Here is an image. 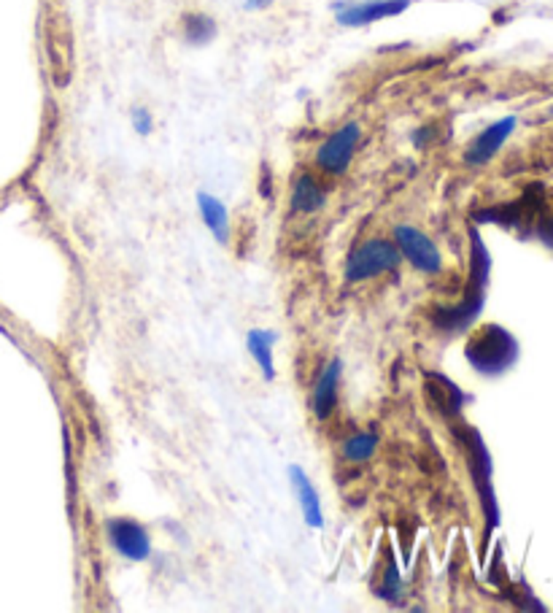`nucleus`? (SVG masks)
<instances>
[{
    "instance_id": "obj_1",
    "label": "nucleus",
    "mask_w": 553,
    "mask_h": 613,
    "mask_svg": "<svg viewBox=\"0 0 553 613\" xmlns=\"http://www.w3.org/2000/svg\"><path fill=\"white\" fill-rule=\"evenodd\" d=\"M465 354L475 371H480L486 376H496L516 363L518 343L508 330L496 327V325H486L467 341Z\"/></svg>"
},
{
    "instance_id": "obj_2",
    "label": "nucleus",
    "mask_w": 553,
    "mask_h": 613,
    "mask_svg": "<svg viewBox=\"0 0 553 613\" xmlns=\"http://www.w3.org/2000/svg\"><path fill=\"white\" fill-rule=\"evenodd\" d=\"M400 263H403V254L392 238H370L349 251L343 276L349 284H359V281L395 273Z\"/></svg>"
},
{
    "instance_id": "obj_3",
    "label": "nucleus",
    "mask_w": 553,
    "mask_h": 613,
    "mask_svg": "<svg viewBox=\"0 0 553 613\" xmlns=\"http://www.w3.org/2000/svg\"><path fill=\"white\" fill-rule=\"evenodd\" d=\"M359 143H362V125L346 122L319 143L313 163L324 176H343L357 157Z\"/></svg>"
},
{
    "instance_id": "obj_4",
    "label": "nucleus",
    "mask_w": 553,
    "mask_h": 613,
    "mask_svg": "<svg viewBox=\"0 0 553 613\" xmlns=\"http://www.w3.org/2000/svg\"><path fill=\"white\" fill-rule=\"evenodd\" d=\"M413 0H335L332 14L341 27H367L380 19H392L405 14Z\"/></svg>"
},
{
    "instance_id": "obj_5",
    "label": "nucleus",
    "mask_w": 553,
    "mask_h": 613,
    "mask_svg": "<svg viewBox=\"0 0 553 613\" xmlns=\"http://www.w3.org/2000/svg\"><path fill=\"white\" fill-rule=\"evenodd\" d=\"M392 241L397 243L403 260H408L419 273L424 276H437L442 273V254L437 243L419 227L413 225H397L392 233Z\"/></svg>"
},
{
    "instance_id": "obj_6",
    "label": "nucleus",
    "mask_w": 553,
    "mask_h": 613,
    "mask_svg": "<svg viewBox=\"0 0 553 613\" xmlns=\"http://www.w3.org/2000/svg\"><path fill=\"white\" fill-rule=\"evenodd\" d=\"M105 535L114 551L130 562H146L151 556V535L138 519L111 517L105 519Z\"/></svg>"
},
{
    "instance_id": "obj_7",
    "label": "nucleus",
    "mask_w": 553,
    "mask_h": 613,
    "mask_svg": "<svg viewBox=\"0 0 553 613\" xmlns=\"http://www.w3.org/2000/svg\"><path fill=\"white\" fill-rule=\"evenodd\" d=\"M518 127V117H503L496 119L491 125H486L467 146H465V163L470 168H483L488 165L496 155H500V149L508 143V138L516 133Z\"/></svg>"
},
{
    "instance_id": "obj_8",
    "label": "nucleus",
    "mask_w": 553,
    "mask_h": 613,
    "mask_svg": "<svg viewBox=\"0 0 553 613\" xmlns=\"http://www.w3.org/2000/svg\"><path fill=\"white\" fill-rule=\"evenodd\" d=\"M287 476H289L292 494H295V500L300 505L303 522L308 525V530L321 533L326 527V519H324V505H321V494H319L316 484L311 481V476L300 465H289Z\"/></svg>"
},
{
    "instance_id": "obj_9",
    "label": "nucleus",
    "mask_w": 553,
    "mask_h": 613,
    "mask_svg": "<svg viewBox=\"0 0 553 613\" xmlns=\"http://www.w3.org/2000/svg\"><path fill=\"white\" fill-rule=\"evenodd\" d=\"M341 376H343V363L341 360H329L324 371L319 373L311 395V411L319 422L329 419L332 411L338 408V389H341Z\"/></svg>"
},
{
    "instance_id": "obj_10",
    "label": "nucleus",
    "mask_w": 553,
    "mask_h": 613,
    "mask_svg": "<svg viewBox=\"0 0 553 613\" xmlns=\"http://www.w3.org/2000/svg\"><path fill=\"white\" fill-rule=\"evenodd\" d=\"M324 203H326V187L311 171L303 168L292 179V192H289L292 211L303 214V217H311V214H319L324 209Z\"/></svg>"
},
{
    "instance_id": "obj_11",
    "label": "nucleus",
    "mask_w": 553,
    "mask_h": 613,
    "mask_svg": "<svg viewBox=\"0 0 553 613\" xmlns=\"http://www.w3.org/2000/svg\"><path fill=\"white\" fill-rule=\"evenodd\" d=\"M197 214L205 225V230L219 241V243H227L230 241V211L225 206V200H219L216 195L200 189L197 192Z\"/></svg>"
},
{
    "instance_id": "obj_12",
    "label": "nucleus",
    "mask_w": 553,
    "mask_h": 613,
    "mask_svg": "<svg viewBox=\"0 0 553 613\" xmlns=\"http://www.w3.org/2000/svg\"><path fill=\"white\" fill-rule=\"evenodd\" d=\"M246 349L251 354V360L257 363L259 373L265 381H275V360H273V351H275V333L267 327H254L246 333Z\"/></svg>"
},
{
    "instance_id": "obj_13",
    "label": "nucleus",
    "mask_w": 553,
    "mask_h": 613,
    "mask_svg": "<svg viewBox=\"0 0 553 613\" xmlns=\"http://www.w3.org/2000/svg\"><path fill=\"white\" fill-rule=\"evenodd\" d=\"M216 33H219V27H216V19L211 14L187 11L181 17V38L189 46H208L216 38Z\"/></svg>"
},
{
    "instance_id": "obj_14",
    "label": "nucleus",
    "mask_w": 553,
    "mask_h": 613,
    "mask_svg": "<svg viewBox=\"0 0 553 613\" xmlns=\"http://www.w3.org/2000/svg\"><path fill=\"white\" fill-rule=\"evenodd\" d=\"M378 443H380L378 433L362 430V433H354V435H349V438L343 441L341 454H343L346 463H357V465H359V463H367V459L378 451Z\"/></svg>"
},
{
    "instance_id": "obj_15",
    "label": "nucleus",
    "mask_w": 553,
    "mask_h": 613,
    "mask_svg": "<svg viewBox=\"0 0 553 613\" xmlns=\"http://www.w3.org/2000/svg\"><path fill=\"white\" fill-rule=\"evenodd\" d=\"M378 594H380L383 600L395 602V605L403 600V581H400L397 565H395L392 559H389V565H386V571H383V581H380V589H378Z\"/></svg>"
},
{
    "instance_id": "obj_16",
    "label": "nucleus",
    "mask_w": 553,
    "mask_h": 613,
    "mask_svg": "<svg viewBox=\"0 0 553 613\" xmlns=\"http://www.w3.org/2000/svg\"><path fill=\"white\" fill-rule=\"evenodd\" d=\"M130 125L138 135H151L154 130V117L146 106H133L130 109Z\"/></svg>"
},
{
    "instance_id": "obj_17",
    "label": "nucleus",
    "mask_w": 553,
    "mask_h": 613,
    "mask_svg": "<svg viewBox=\"0 0 553 613\" xmlns=\"http://www.w3.org/2000/svg\"><path fill=\"white\" fill-rule=\"evenodd\" d=\"M275 4V0H243V9L249 11V14H254V11H265V9H270Z\"/></svg>"
},
{
    "instance_id": "obj_18",
    "label": "nucleus",
    "mask_w": 553,
    "mask_h": 613,
    "mask_svg": "<svg viewBox=\"0 0 553 613\" xmlns=\"http://www.w3.org/2000/svg\"><path fill=\"white\" fill-rule=\"evenodd\" d=\"M550 117H553V106H550Z\"/></svg>"
}]
</instances>
